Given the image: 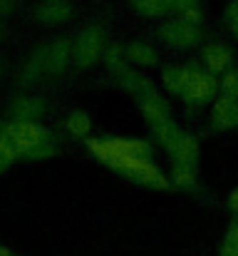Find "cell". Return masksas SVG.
Returning a JSON list of instances; mask_svg holds the SVG:
<instances>
[{
    "label": "cell",
    "mask_w": 238,
    "mask_h": 256,
    "mask_svg": "<svg viewBox=\"0 0 238 256\" xmlns=\"http://www.w3.org/2000/svg\"><path fill=\"white\" fill-rule=\"evenodd\" d=\"M72 62V42L67 38L50 40L47 45L37 48L22 68V85L37 82L45 75H60Z\"/></svg>",
    "instance_id": "cell-1"
},
{
    "label": "cell",
    "mask_w": 238,
    "mask_h": 256,
    "mask_svg": "<svg viewBox=\"0 0 238 256\" xmlns=\"http://www.w3.org/2000/svg\"><path fill=\"white\" fill-rule=\"evenodd\" d=\"M99 162H104L107 167H112L114 172H122L127 176H132L139 184H147L152 189H169V179L164 176V172L159 170L152 160L137 157V154H117V152H102L97 154Z\"/></svg>",
    "instance_id": "cell-2"
},
{
    "label": "cell",
    "mask_w": 238,
    "mask_h": 256,
    "mask_svg": "<svg viewBox=\"0 0 238 256\" xmlns=\"http://www.w3.org/2000/svg\"><path fill=\"white\" fill-rule=\"evenodd\" d=\"M154 137L161 142V147L171 154L174 164H191V167L199 164V154H201L199 140L191 132L176 127L171 120L154 127Z\"/></svg>",
    "instance_id": "cell-3"
},
{
    "label": "cell",
    "mask_w": 238,
    "mask_h": 256,
    "mask_svg": "<svg viewBox=\"0 0 238 256\" xmlns=\"http://www.w3.org/2000/svg\"><path fill=\"white\" fill-rule=\"evenodd\" d=\"M2 132H5L7 142L15 147V152H17L20 157H27V154L35 152L37 147L52 142L50 132H47L42 124H37V122H15V120H12V122H7V124L2 127Z\"/></svg>",
    "instance_id": "cell-4"
},
{
    "label": "cell",
    "mask_w": 238,
    "mask_h": 256,
    "mask_svg": "<svg viewBox=\"0 0 238 256\" xmlns=\"http://www.w3.org/2000/svg\"><path fill=\"white\" fill-rule=\"evenodd\" d=\"M107 50V32L99 25L82 28L72 42V60L79 68H92Z\"/></svg>",
    "instance_id": "cell-5"
},
{
    "label": "cell",
    "mask_w": 238,
    "mask_h": 256,
    "mask_svg": "<svg viewBox=\"0 0 238 256\" xmlns=\"http://www.w3.org/2000/svg\"><path fill=\"white\" fill-rule=\"evenodd\" d=\"M186 68V78H184V90H181V100L186 104H206L216 97L219 92V80L209 72L201 70L196 65H184Z\"/></svg>",
    "instance_id": "cell-6"
},
{
    "label": "cell",
    "mask_w": 238,
    "mask_h": 256,
    "mask_svg": "<svg viewBox=\"0 0 238 256\" xmlns=\"http://www.w3.org/2000/svg\"><path fill=\"white\" fill-rule=\"evenodd\" d=\"M159 38L174 50H191L201 42V28L194 22H186L184 18H176L159 28Z\"/></svg>",
    "instance_id": "cell-7"
},
{
    "label": "cell",
    "mask_w": 238,
    "mask_h": 256,
    "mask_svg": "<svg viewBox=\"0 0 238 256\" xmlns=\"http://www.w3.org/2000/svg\"><path fill=\"white\" fill-rule=\"evenodd\" d=\"M134 97H137V102H139V110H142L144 120H147L152 127H157L161 122H169V120H171V107H169V102L159 94V90L152 85V82H147Z\"/></svg>",
    "instance_id": "cell-8"
},
{
    "label": "cell",
    "mask_w": 238,
    "mask_h": 256,
    "mask_svg": "<svg viewBox=\"0 0 238 256\" xmlns=\"http://www.w3.org/2000/svg\"><path fill=\"white\" fill-rule=\"evenodd\" d=\"M238 127V100L231 97H219L211 110V130L226 132Z\"/></svg>",
    "instance_id": "cell-9"
},
{
    "label": "cell",
    "mask_w": 238,
    "mask_h": 256,
    "mask_svg": "<svg viewBox=\"0 0 238 256\" xmlns=\"http://www.w3.org/2000/svg\"><path fill=\"white\" fill-rule=\"evenodd\" d=\"M45 100L42 97H32V94H25V97H15L12 104H10V117L15 122H37L42 114H45Z\"/></svg>",
    "instance_id": "cell-10"
},
{
    "label": "cell",
    "mask_w": 238,
    "mask_h": 256,
    "mask_svg": "<svg viewBox=\"0 0 238 256\" xmlns=\"http://www.w3.org/2000/svg\"><path fill=\"white\" fill-rule=\"evenodd\" d=\"M201 60L211 75H219V72H229V68L234 62V52L224 42H209V45H204Z\"/></svg>",
    "instance_id": "cell-11"
},
{
    "label": "cell",
    "mask_w": 238,
    "mask_h": 256,
    "mask_svg": "<svg viewBox=\"0 0 238 256\" xmlns=\"http://www.w3.org/2000/svg\"><path fill=\"white\" fill-rule=\"evenodd\" d=\"M72 18V5L67 0H60V2H40L35 8V20L42 22V25H62Z\"/></svg>",
    "instance_id": "cell-12"
},
{
    "label": "cell",
    "mask_w": 238,
    "mask_h": 256,
    "mask_svg": "<svg viewBox=\"0 0 238 256\" xmlns=\"http://www.w3.org/2000/svg\"><path fill=\"white\" fill-rule=\"evenodd\" d=\"M124 55H127V62L134 65V68H154L159 65V52L144 40H132L124 45Z\"/></svg>",
    "instance_id": "cell-13"
},
{
    "label": "cell",
    "mask_w": 238,
    "mask_h": 256,
    "mask_svg": "<svg viewBox=\"0 0 238 256\" xmlns=\"http://www.w3.org/2000/svg\"><path fill=\"white\" fill-rule=\"evenodd\" d=\"M129 5L134 12H139L144 18H159V15L171 10L166 0H129Z\"/></svg>",
    "instance_id": "cell-14"
},
{
    "label": "cell",
    "mask_w": 238,
    "mask_h": 256,
    "mask_svg": "<svg viewBox=\"0 0 238 256\" xmlns=\"http://www.w3.org/2000/svg\"><path fill=\"white\" fill-rule=\"evenodd\" d=\"M102 58H104V62H107V68L112 70V75H114V78L129 68L127 55H124V48H119V45H107V50H104V55H102Z\"/></svg>",
    "instance_id": "cell-15"
},
{
    "label": "cell",
    "mask_w": 238,
    "mask_h": 256,
    "mask_svg": "<svg viewBox=\"0 0 238 256\" xmlns=\"http://www.w3.org/2000/svg\"><path fill=\"white\" fill-rule=\"evenodd\" d=\"M169 182L174 186H179V189H191L196 184V167H191V164H174Z\"/></svg>",
    "instance_id": "cell-16"
},
{
    "label": "cell",
    "mask_w": 238,
    "mask_h": 256,
    "mask_svg": "<svg viewBox=\"0 0 238 256\" xmlns=\"http://www.w3.org/2000/svg\"><path fill=\"white\" fill-rule=\"evenodd\" d=\"M184 78H186V68L181 65H174V68H164V72H161V82L164 87L171 92V94H181V90H184Z\"/></svg>",
    "instance_id": "cell-17"
},
{
    "label": "cell",
    "mask_w": 238,
    "mask_h": 256,
    "mask_svg": "<svg viewBox=\"0 0 238 256\" xmlns=\"http://www.w3.org/2000/svg\"><path fill=\"white\" fill-rule=\"evenodd\" d=\"M65 127H67V132H70L72 137H87V134H89V130H92V120H89V114H87V112L75 110V112L67 117Z\"/></svg>",
    "instance_id": "cell-18"
},
{
    "label": "cell",
    "mask_w": 238,
    "mask_h": 256,
    "mask_svg": "<svg viewBox=\"0 0 238 256\" xmlns=\"http://www.w3.org/2000/svg\"><path fill=\"white\" fill-rule=\"evenodd\" d=\"M224 97H231V100H238V70H229L224 75V80L219 82Z\"/></svg>",
    "instance_id": "cell-19"
},
{
    "label": "cell",
    "mask_w": 238,
    "mask_h": 256,
    "mask_svg": "<svg viewBox=\"0 0 238 256\" xmlns=\"http://www.w3.org/2000/svg\"><path fill=\"white\" fill-rule=\"evenodd\" d=\"M15 157H17V152H15V147L7 142V137H5V132L0 130V164L7 170L12 162H15Z\"/></svg>",
    "instance_id": "cell-20"
},
{
    "label": "cell",
    "mask_w": 238,
    "mask_h": 256,
    "mask_svg": "<svg viewBox=\"0 0 238 256\" xmlns=\"http://www.w3.org/2000/svg\"><path fill=\"white\" fill-rule=\"evenodd\" d=\"M224 20H226L229 32L238 40V0H231V2L226 5V10H224Z\"/></svg>",
    "instance_id": "cell-21"
},
{
    "label": "cell",
    "mask_w": 238,
    "mask_h": 256,
    "mask_svg": "<svg viewBox=\"0 0 238 256\" xmlns=\"http://www.w3.org/2000/svg\"><path fill=\"white\" fill-rule=\"evenodd\" d=\"M52 154H55V144H52V142H47V144L37 147L35 152H30L25 160H30V162H42V160H47V157H52Z\"/></svg>",
    "instance_id": "cell-22"
},
{
    "label": "cell",
    "mask_w": 238,
    "mask_h": 256,
    "mask_svg": "<svg viewBox=\"0 0 238 256\" xmlns=\"http://www.w3.org/2000/svg\"><path fill=\"white\" fill-rule=\"evenodd\" d=\"M179 18H184L186 22H194V25H199V22H201V10H199V5H194V8H186V10H181V12H179Z\"/></svg>",
    "instance_id": "cell-23"
},
{
    "label": "cell",
    "mask_w": 238,
    "mask_h": 256,
    "mask_svg": "<svg viewBox=\"0 0 238 256\" xmlns=\"http://www.w3.org/2000/svg\"><path fill=\"white\" fill-rule=\"evenodd\" d=\"M169 2V8L171 10H186V8H194V5H199V0H166Z\"/></svg>",
    "instance_id": "cell-24"
},
{
    "label": "cell",
    "mask_w": 238,
    "mask_h": 256,
    "mask_svg": "<svg viewBox=\"0 0 238 256\" xmlns=\"http://www.w3.org/2000/svg\"><path fill=\"white\" fill-rule=\"evenodd\" d=\"M12 10H15V0H0V20L7 18Z\"/></svg>",
    "instance_id": "cell-25"
},
{
    "label": "cell",
    "mask_w": 238,
    "mask_h": 256,
    "mask_svg": "<svg viewBox=\"0 0 238 256\" xmlns=\"http://www.w3.org/2000/svg\"><path fill=\"white\" fill-rule=\"evenodd\" d=\"M229 206H231L234 212H238V186L231 192V196H229Z\"/></svg>",
    "instance_id": "cell-26"
},
{
    "label": "cell",
    "mask_w": 238,
    "mask_h": 256,
    "mask_svg": "<svg viewBox=\"0 0 238 256\" xmlns=\"http://www.w3.org/2000/svg\"><path fill=\"white\" fill-rule=\"evenodd\" d=\"M45 2H60V0H45Z\"/></svg>",
    "instance_id": "cell-27"
},
{
    "label": "cell",
    "mask_w": 238,
    "mask_h": 256,
    "mask_svg": "<svg viewBox=\"0 0 238 256\" xmlns=\"http://www.w3.org/2000/svg\"><path fill=\"white\" fill-rule=\"evenodd\" d=\"M2 172H5V167H2V164H0V174H2Z\"/></svg>",
    "instance_id": "cell-28"
},
{
    "label": "cell",
    "mask_w": 238,
    "mask_h": 256,
    "mask_svg": "<svg viewBox=\"0 0 238 256\" xmlns=\"http://www.w3.org/2000/svg\"><path fill=\"white\" fill-rule=\"evenodd\" d=\"M0 75H2V65H0Z\"/></svg>",
    "instance_id": "cell-29"
}]
</instances>
